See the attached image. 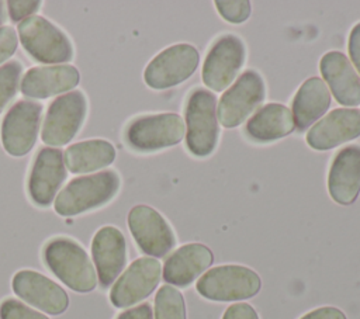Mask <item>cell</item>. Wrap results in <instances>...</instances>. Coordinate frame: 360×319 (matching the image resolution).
<instances>
[{
    "mask_svg": "<svg viewBox=\"0 0 360 319\" xmlns=\"http://www.w3.org/2000/svg\"><path fill=\"white\" fill-rule=\"evenodd\" d=\"M300 319H347L346 315L335 306H322L305 313Z\"/></svg>",
    "mask_w": 360,
    "mask_h": 319,
    "instance_id": "cell-33",
    "label": "cell"
},
{
    "mask_svg": "<svg viewBox=\"0 0 360 319\" xmlns=\"http://www.w3.org/2000/svg\"><path fill=\"white\" fill-rule=\"evenodd\" d=\"M328 190L333 201L350 205L360 193V146L349 145L339 150L328 174Z\"/></svg>",
    "mask_w": 360,
    "mask_h": 319,
    "instance_id": "cell-18",
    "label": "cell"
},
{
    "mask_svg": "<svg viewBox=\"0 0 360 319\" xmlns=\"http://www.w3.org/2000/svg\"><path fill=\"white\" fill-rule=\"evenodd\" d=\"M0 319H49L21 301L8 298L0 305Z\"/></svg>",
    "mask_w": 360,
    "mask_h": 319,
    "instance_id": "cell-28",
    "label": "cell"
},
{
    "mask_svg": "<svg viewBox=\"0 0 360 319\" xmlns=\"http://www.w3.org/2000/svg\"><path fill=\"white\" fill-rule=\"evenodd\" d=\"M66 178L63 152L56 148H42L31 167L28 177V194L31 200L41 205H49L56 191Z\"/></svg>",
    "mask_w": 360,
    "mask_h": 319,
    "instance_id": "cell-15",
    "label": "cell"
},
{
    "mask_svg": "<svg viewBox=\"0 0 360 319\" xmlns=\"http://www.w3.org/2000/svg\"><path fill=\"white\" fill-rule=\"evenodd\" d=\"M294 118L290 108L270 103L259 108L246 122L248 136L256 142H271L290 135L294 131Z\"/></svg>",
    "mask_w": 360,
    "mask_h": 319,
    "instance_id": "cell-22",
    "label": "cell"
},
{
    "mask_svg": "<svg viewBox=\"0 0 360 319\" xmlns=\"http://www.w3.org/2000/svg\"><path fill=\"white\" fill-rule=\"evenodd\" d=\"M214 261L212 252L201 243H188L172 253L163 266V280L172 287H187Z\"/></svg>",
    "mask_w": 360,
    "mask_h": 319,
    "instance_id": "cell-21",
    "label": "cell"
},
{
    "mask_svg": "<svg viewBox=\"0 0 360 319\" xmlns=\"http://www.w3.org/2000/svg\"><path fill=\"white\" fill-rule=\"evenodd\" d=\"M18 37L35 60L41 63H63L73 58V46L68 35L41 15L18 22Z\"/></svg>",
    "mask_w": 360,
    "mask_h": 319,
    "instance_id": "cell-5",
    "label": "cell"
},
{
    "mask_svg": "<svg viewBox=\"0 0 360 319\" xmlns=\"http://www.w3.org/2000/svg\"><path fill=\"white\" fill-rule=\"evenodd\" d=\"M117 319H153L152 306L148 302L141 304L138 306L124 311L122 313L118 315Z\"/></svg>",
    "mask_w": 360,
    "mask_h": 319,
    "instance_id": "cell-34",
    "label": "cell"
},
{
    "mask_svg": "<svg viewBox=\"0 0 360 319\" xmlns=\"http://www.w3.org/2000/svg\"><path fill=\"white\" fill-rule=\"evenodd\" d=\"M266 89L260 74L255 70L243 72L222 94L217 118L225 128L240 125L264 100Z\"/></svg>",
    "mask_w": 360,
    "mask_h": 319,
    "instance_id": "cell-9",
    "label": "cell"
},
{
    "mask_svg": "<svg viewBox=\"0 0 360 319\" xmlns=\"http://www.w3.org/2000/svg\"><path fill=\"white\" fill-rule=\"evenodd\" d=\"M319 70L339 104L346 107L360 104V76L346 55L339 51L325 53L319 62Z\"/></svg>",
    "mask_w": 360,
    "mask_h": 319,
    "instance_id": "cell-19",
    "label": "cell"
},
{
    "mask_svg": "<svg viewBox=\"0 0 360 319\" xmlns=\"http://www.w3.org/2000/svg\"><path fill=\"white\" fill-rule=\"evenodd\" d=\"M87 112V101L80 90L56 97L45 115L41 139L46 145L62 146L70 142L80 129Z\"/></svg>",
    "mask_w": 360,
    "mask_h": 319,
    "instance_id": "cell-8",
    "label": "cell"
},
{
    "mask_svg": "<svg viewBox=\"0 0 360 319\" xmlns=\"http://www.w3.org/2000/svg\"><path fill=\"white\" fill-rule=\"evenodd\" d=\"M260 287L262 281L259 274L239 264L214 267L208 270L195 285L201 297L217 302L249 299L260 291Z\"/></svg>",
    "mask_w": 360,
    "mask_h": 319,
    "instance_id": "cell-4",
    "label": "cell"
},
{
    "mask_svg": "<svg viewBox=\"0 0 360 319\" xmlns=\"http://www.w3.org/2000/svg\"><path fill=\"white\" fill-rule=\"evenodd\" d=\"M184 136V121L173 112L143 115L125 129L127 143L139 152H153L177 145Z\"/></svg>",
    "mask_w": 360,
    "mask_h": 319,
    "instance_id": "cell-6",
    "label": "cell"
},
{
    "mask_svg": "<svg viewBox=\"0 0 360 319\" xmlns=\"http://www.w3.org/2000/svg\"><path fill=\"white\" fill-rule=\"evenodd\" d=\"M222 319H259L255 308L246 302H239L228 306Z\"/></svg>",
    "mask_w": 360,
    "mask_h": 319,
    "instance_id": "cell-31",
    "label": "cell"
},
{
    "mask_svg": "<svg viewBox=\"0 0 360 319\" xmlns=\"http://www.w3.org/2000/svg\"><path fill=\"white\" fill-rule=\"evenodd\" d=\"M21 65L17 60H11L0 67V112L15 96L21 77Z\"/></svg>",
    "mask_w": 360,
    "mask_h": 319,
    "instance_id": "cell-26",
    "label": "cell"
},
{
    "mask_svg": "<svg viewBox=\"0 0 360 319\" xmlns=\"http://www.w3.org/2000/svg\"><path fill=\"white\" fill-rule=\"evenodd\" d=\"M155 319H187L183 295L172 285L159 288L155 297Z\"/></svg>",
    "mask_w": 360,
    "mask_h": 319,
    "instance_id": "cell-25",
    "label": "cell"
},
{
    "mask_svg": "<svg viewBox=\"0 0 360 319\" xmlns=\"http://www.w3.org/2000/svg\"><path fill=\"white\" fill-rule=\"evenodd\" d=\"M18 45L15 30L11 27H0V63L13 56Z\"/></svg>",
    "mask_w": 360,
    "mask_h": 319,
    "instance_id": "cell-30",
    "label": "cell"
},
{
    "mask_svg": "<svg viewBox=\"0 0 360 319\" xmlns=\"http://www.w3.org/2000/svg\"><path fill=\"white\" fill-rule=\"evenodd\" d=\"M11 285L15 295L46 313L59 315L69 306L66 291L38 271L21 270L15 273Z\"/></svg>",
    "mask_w": 360,
    "mask_h": 319,
    "instance_id": "cell-14",
    "label": "cell"
},
{
    "mask_svg": "<svg viewBox=\"0 0 360 319\" xmlns=\"http://www.w3.org/2000/svg\"><path fill=\"white\" fill-rule=\"evenodd\" d=\"M218 13L228 22L240 24L250 15V3L248 0H217Z\"/></svg>",
    "mask_w": 360,
    "mask_h": 319,
    "instance_id": "cell-27",
    "label": "cell"
},
{
    "mask_svg": "<svg viewBox=\"0 0 360 319\" xmlns=\"http://www.w3.org/2000/svg\"><path fill=\"white\" fill-rule=\"evenodd\" d=\"M243 62L245 45L242 39L232 34L219 37L212 44L202 65L204 84L214 91L226 89L236 77Z\"/></svg>",
    "mask_w": 360,
    "mask_h": 319,
    "instance_id": "cell-13",
    "label": "cell"
},
{
    "mask_svg": "<svg viewBox=\"0 0 360 319\" xmlns=\"http://www.w3.org/2000/svg\"><path fill=\"white\" fill-rule=\"evenodd\" d=\"M91 256L101 287H110L127 263V243L122 232L115 226H103L91 242Z\"/></svg>",
    "mask_w": 360,
    "mask_h": 319,
    "instance_id": "cell-16",
    "label": "cell"
},
{
    "mask_svg": "<svg viewBox=\"0 0 360 319\" xmlns=\"http://www.w3.org/2000/svg\"><path fill=\"white\" fill-rule=\"evenodd\" d=\"M330 105V93L321 77L302 83L292 100V118L298 131H305L318 121Z\"/></svg>",
    "mask_w": 360,
    "mask_h": 319,
    "instance_id": "cell-23",
    "label": "cell"
},
{
    "mask_svg": "<svg viewBox=\"0 0 360 319\" xmlns=\"http://www.w3.org/2000/svg\"><path fill=\"white\" fill-rule=\"evenodd\" d=\"M79 82V70L72 65L35 66L24 74L21 91L27 97L46 98L72 90Z\"/></svg>",
    "mask_w": 360,
    "mask_h": 319,
    "instance_id": "cell-20",
    "label": "cell"
},
{
    "mask_svg": "<svg viewBox=\"0 0 360 319\" xmlns=\"http://www.w3.org/2000/svg\"><path fill=\"white\" fill-rule=\"evenodd\" d=\"M128 226L139 249L153 259L166 256L176 245L173 229L152 207L135 205L128 214Z\"/></svg>",
    "mask_w": 360,
    "mask_h": 319,
    "instance_id": "cell-11",
    "label": "cell"
},
{
    "mask_svg": "<svg viewBox=\"0 0 360 319\" xmlns=\"http://www.w3.org/2000/svg\"><path fill=\"white\" fill-rule=\"evenodd\" d=\"M162 275L160 263L153 257H139L120 275L110 291V301L117 308H128L149 297Z\"/></svg>",
    "mask_w": 360,
    "mask_h": 319,
    "instance_id": "cell-12",
    "label": "cell"
},
{
    "mask_svg": "<svg viewBox=\"0 0 360 319\" xmlns=\"http://www.w3.org/2000/svg\"><path fill=\"white\" fill-rule=\"evenodd\" d=\"M198 63L200 53L193 45H172L148 63L143 72V80L155 90L170 89L191 77Z\"/></svg>",
    "mask_w": 360,
    "mask_h": 319,
    "instance_id": "cell-7",
    "label": "cell"
},
{
    "mask_svg": "<svg viewBox=\"0 0 360 319\" xmlns=\"http://www.w3.org/2000/svg\"><path fill=\"white\" fill-rule=\"evenodd\" d=\"M49 270L70 289L90 292L97 285V274L86 250L72 239L55 237L44 247Z\"/></svg>",
    "mask_w": 360,
    "mask_h": 319,
    "instance_id": "cell-1",
    "label": "cell"
},
{
    "mask_svg": "<svg viewBox=\"0 0 360 319\" xmlns=\"http://www.w3.org/2000/svg\"><path fill=\"white\" fill-rule=\"evenodd\" d=\"M360 136V110L336 108L318 121L307 134V143L316 150H329Z\"/></svg>",
    "mask_w": 360,
    "mask_h": 319,
    "instance_id": "cell-17",
    "label": "cell"
},
{
    "mask_svg": "<svg viewBox=\"0 0 360 319\" xmlns=\"http://www.w3.org/2000/svg\"><path fill=\"white\" fill-rule=\"evenodd\" d=\"M39 6H41V1H38V0H10V1H7L8 14L14 22H18L28 17L35 15Z\"/></svg>",
    "mask_w": 360,
    "mask_h": 319,
    "instance_id": "cell-29",
    "label": "cell"
},
{
    "mask_svg": "<svg viewBox=\"0 0 360 319\" xmlns=\"http://www.w3.org/2000/svg\"><path fill=\"white\" fill-rule=\"evenodd\" d=\"M349 56L360 73V22L356 24L349 35Z\"/></svg>",
    "mask_w": 360,
    "mask_h": 319,
    "instance_id": "cell-32",
    "label": "cell"
},
{
    "mask_svg": "<svg viewBox=\"0 0 360 319\" xmlns=\"http://www.w3.org/2000/svg\"><path fill=\"white\" fill-rule=\"evenodd\" d=\"M186 145L197 157L208 156L218 142L217 98L207 89H195L186 104Z\"/></svg>",
    "mask_w": 360,
    "mask_h": 319,
    "instance_id": "cell-3",
    "label": "cell"
},
{
    "mask_svg": "<svg viewBox=\"0 0 360 319\" xmlns=\"http://www.w3.org/2000/svg\"><path fill=\"white\" fill-rule=\"evenodd\" d=\"M6 20V13H4V3L0 0V25L4 22Z\"/></svg>",
    "mask_w": 360,
    "mask_h": 319,
    "instance_id": "cell-35",
    "label": "cell"
},
{
    "mask_svg": "<svg viewBox=\"0 0 360 319\" xmlns=\"http://www.w3.org/2000/svg\"><path fill=\"white\" fill-rule=\"evenodd\" d=\"M115 159L114 146L105 139H89L70 145L63 152L65 166L72 173H90L111 164Z\"/></svg>",
    "mask_w": 360,
    "mask_h": 319,
    "instance_id": "cell-24",
    "label": "cell"
},
{
    "mask_svg": "<svg viewBox=\"0 0 360 319\" xmlns=\"http://www.w3.org/2000/svg\"><path fill=\"white\" fill-rule=\"evenodd\" d=\"M42 104L34 100L17 101L1 122V143L11 156L27 155L38 135Z\"/></svg>",
    "mask_w": 360,
    "mask_h": 319,
    "instance_id": "cell-10",
    "label": "cell"
},
{
    "mask_svg": "<svg viewBox=\"0 0 360 319\" xmlns=\"http://www.w3.org/2000/svg\"><path fill=\"white\" fill-rule=\"evenodd\" d=\"M120 188V177L112 170L76 177L56 195L55 211L73 216L107 204Z\"/></svg>",
    "mask_w": 360,
    "mask_h": 319,
    "instance_id": "cell-2",
    "label": "cell"
}]
</instances>
